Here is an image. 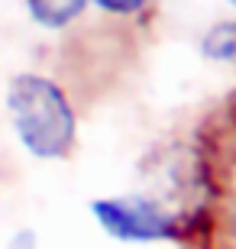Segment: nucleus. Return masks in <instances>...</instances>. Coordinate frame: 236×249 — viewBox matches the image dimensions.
I'll return each mask as SVG.
<instances>
[{
	"label": "nucleus",
	"mask_w": 236,
	"mask_h": 249,
	"mask_svg": "<svg viewBox=\"0 0 236 249\" xmlns=\"http://www.w3.org/2000/svg\"><path fill=\"white\" fill-rule=\"evenodd\" d=\"M94 217L113 240L123 243H159L178 236V220L162 204L149 201L143 194H123V197H104L91 204Z\"/></svg>",
	"instance_id": "nucleus-2"
},
{
	"label": "nucleus",
	"mask_w": 236,
	"mask_h": 249,
	"mask_svg": "<svg viewBox=\"0 0 236 249\" xmlns=\"http://www.w3.org/2000/svg\"><path fill=\"white\" fill-rule=\"evenodd\" d=\"M233 227H236V213H233Z\"/></svg>",
	"instance_id": "nucleus-7"
},
{
	"label": "nucleus",
	"mask_w": 236,
	"mask_h": 249,
	"mask_svg": "<svg viewBox=\"0 0 236 249\" xmlns=\"http://www.w3.org/2000/svg\"><path fill=\"white\" fill-rule=\"evenodd\" d=\"M19 142L39 159H62L74 142V113L58 84L39 74H19L7 91Z\"/></svg>",
	"instance_id": "nucleus-1"
},
{
	"label": "nucleus",
	"mask_w": 236,
	"mask_h": 249,
	"mask_svg": "<svg viewBox=\"0 0 236 249\" xmlns=\"http://www.w3.org/2000/svg\"><path fill=\"white\" fill-rule=\"evenodd\" d=\"M200 52L210 62H236V23L233 19L210 26L204 33V39H200Z\"/></svg>",
	"instance_id": "nucleus-4"
},
{
	"label": "nucleus",
	"mask_w": 236,
	"mask_h": 249,
	"mask_svg": "<svg viewBox=\"0 0 236 249\" xmlns=\"http://www.w3.org/2000/svg\"><path fill=\"white\" fill-rule=\"evenodd\" d=\"M100 10H107V13H117V17H127V13H136L143 10L149 0H94Z\"/></svg>",
	"instance_id": "nucleus-5"
},
{
	"label": "nucleus",
	"mask_w": 236,
	"mask_h": 249,
	"mask_svg": "<svg viewBox=\"0 0 236 249\" xmlns=\"http://www.w3.org/2000/svg\"><path fill=\"white\" fill-rule=\"evenodd\" d=\"M88 0H26L29 17L46 29H62L72 19L81 17V10Z\"/></svg>",
	"instance_id": "nucleus-3"
},
{
	"label": "nucleus",
	"mask_w": 236,
	"mask_h": 249,
	"mask_svg": "<svg viewBox=\"0 0 236 249\" xmlns=\"http://www.w3.org/2000/svg\"><path fill=\"white\" fill-rule=\"evenodd\" d=\"M10 249H33V233H19L17 240L10 243Z\"/></svg>",
	"instance_id": "nucleus-6"
},
{
	"label": "nucleus",
	"mask_w": 236,
	"mask_h": 249,
	"mask_svg": "<svg viewBox=\"0 0 236 249\" xmlns=\"http://www.w3.org/2000/svg\"><path fill=\"white\" fill-rule=\"evenodd\" d=\"M230 3H233V7H236V0H230Z\"/></svg>",
	"instance_id": "nucleus-8"
}]
</instances>
